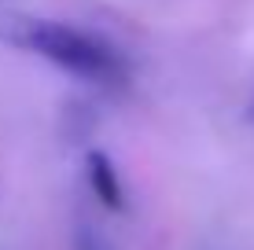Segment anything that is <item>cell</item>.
I'll list each match as a JSON object with an SVG mask.
<instances>
[{
	"instance_id": "obj_1",
	"label": "cell",
	"mask_w": 254,
	"mask_h": 250,
	"mask_svg": "<svg viewBox=\"0 0 254 250\" xmlns=\"http://www.w3.org/2000/svg\"><path fill=\"white\" fill-rule=\"evenodd\" d=\"M0 37L19 45L33 55H41L45 63L59 66V70L81 77V81L103 85V89H122L129 81V63L126 55L107 45L103 37H96L89 30H77L70 22L56 19H11L0 30Z\"/></svg>"
},
{
	"instance_id": "obj_2",
	"label": "cell",
	"mask_w": 254,
	"mask_h": 250,
	"mask_svg": "<svg viewBox=\"0 0 254 250\" xmlns=\"http://www.w3.org/2000/svg\"><path fill=\"white\" fill-rule=\"evenodd\" d=\"M85 173H89V184H92L96 199L107 206V210H115V213L126 210V188H122V177H118L115 162H111V154L89 151L85 154Z\"/></svg>"
},
{
	"instance_id": "obj_3",
	"label": "cell",
	"mask_w": 254,
	"mask_h": 250,
	"mask_svg": "<svg viewBox=\"0 0 254 250\" xmlns=\"http://www.w3.org/2000/svg\"><path fill=\"white\" fill-rule=\"evenodd\" d=\"M74 250H111V243L100 236V228L89 225V221H81L74 232Z\"/></svg>"
},
{
	"instance_id": "obj_4",
	"label": "cell",
	"mask_w": 254,
	"mask_h": 250,
	"mask_svg": "<svg viewBox=\"0 0 254 250\" xmlns=\"http://www.w3.org/2000/svg\"><path fill=\"white\" fill-rule=\"evenodd\" d=\"M251 118H254V103H251Z\"/></svg>"
}]
</instances>
